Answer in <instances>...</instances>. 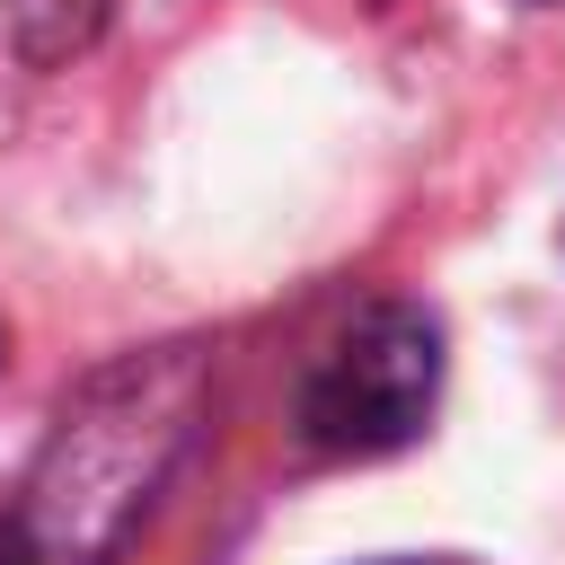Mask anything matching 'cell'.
Here are the masks:
<instances>
[{
	"label": "cell",
	"instance_id": "6da1fadb",
	"mask_svg": "<svg viewBox=\"0 0 565 565\" xmlns=\"http://www.w3.org/2000/svg\"><path fill=\"white\" fill-rule=\"evenodd\" d=\"M212 397L203 344H150L97 362L62 406L18 494L0 503V565H115L159 486L177 477Z\"/></svg>",
	"mask_w": 565,
	"mask_h": 565
},
{
	"label": "cell",
	"instance_id": "7a4b0ae2",
	"mask_svg": "<svg viewBox=\"0 0 565 565\" xmlns=\"http://www.w3.org/2000/svg\"><path fill=\"white\" fill-rule=\"evenodd\" d=\"M441 318L424 300H362L300 371V441L327 459H388L433 424Z\"/></svg>",
	"mask_w": 565,
	"mask_h": 565
},
{
	"label": "cell",
	"instance_id": "3957f363",
	"mask_svg": "<svg viewBox=\"0 0 565 565\" xmlns=\"http://www.w3.org/2000/svg\"><path fill=\"white\" fill-rule=\"evenodd\" d=\"M0 18H9V53L26 71H62L106 35L115 0H0Z\"/></svg>",
	"mask_w": 565,
	"mask_h": 565
}]
</instances>
